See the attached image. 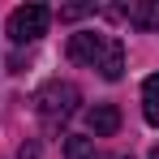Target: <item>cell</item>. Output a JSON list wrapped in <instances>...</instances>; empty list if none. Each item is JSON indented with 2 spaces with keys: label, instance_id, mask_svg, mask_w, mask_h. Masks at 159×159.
Listing matches in <instances>:
<instances>
[{
  "label": "cell",
  "instance_id": "6da1fadb",
  "mask_svg": "<svg viewBox=\"0 0 159 159\" xmlns=\"http://www.w3.org/2000/svg\"><path fill=\"white\" fill-rule=\"evenodd\" d=\"M69 60L99 69L107 82H116L120 73H125V48H120V39L95 34V30H78V34L69 39Z\"/></svg>",
  "mask_w": 159,
  "mask_h": 159
},
{
  "label": "cell",
  "instance_id": "7a4b0ae2",
  "mask_svg": "<svg viewBox=\"0 0 159 159\" xmlns=\"http://www.w3.org/2000/svg\"><path fill=\"white\" fill-rule=\"evenodd\" d=\"M82 103V90L73 82H48V86H39V95H34V112L43 116V125L48 129H60Z\"/></svg>",
  "mask_w": 159,
  "mask_h": 159
},
{
  "label": "cell",
  "instance_id": "3957f363",
  "mask_svg": "<svg viewBox=\"0 0 159 159\" xmlns=\"http://www.w3.org/2000/svg\"><path fill=\"white\" fill-rule=\"evenodd\" d=\"M48 22H52L48 4H17L9 13V39L13 43H34L39 34H48Z\"/></svg>",
  "mask_w": 159,
  "mask_h": 159
},
{
  "label": "cell",
  "instance_id": "277c9868",
  "mask_svg": "<svg viewBox=\"0 0 159 159\" xmlns=\"http://www.w3.org/2000/svg\"><path fill=\"white\" fill-rule=\"evenodd\" d=\"M86 125H90L95 138H112V133L120 129V107H116V103H95V107H86Z\"/></svg>",
  "mask_w": 159,
  "mask_h": 159
},
{
  "label": "cell",
  "instance_id": "5b68a950",
  "mask_svg": "<svg viewBox=\"0 0 159 159\" xmlns=\"http://www.w3.org/2000/svg\"><path fill=\"white\" fill-rule=\"evenodd\" d=\"M125 17L138 30H159V0H138V4L125 9Z\"/></svg>",
  "mask_w": 159,
  "mask_h": 159
},
{
  "label": "cell",
  "instance_id": "8992f818",
  "mask_svg": "<svg viewBox=\"0 0 159 159\" xmlns=\"http://www.w3.org/2000/svg\"><path fill=\"white\" fill-rule=\"evenodd\" d=\"M142 116H146V125L159 129V73H151L142 82Z\"/></svg>",
  "mask_w": 159,
  "mask_h": 159
},
{
  "label": "cell",
  "instance_id": "52a82bcc",
  "mask_svg": "<svg viewBox=\"0 0 159 159\" xmlns=\"http://www.w3.org/2000/svg\"><path fill=\"white\" fill-rule=\"evenodd\" d=\"M65 159H95V142L90 138H69L65 142Z\"/></svg>",
  "mask_w": 159,
  "mask_h": 159
},
{
  "label": "cell",
  "instance_id": "ba28073f",
  "mask_svg": "<svg viewBox=\"0 0 159 159\" xmlns=\"http://www.w3.org/2000/svg\"><path fill=\"white\" fill-rule=\"evenodd\" d=\"M86 13H95V4H69V9H60V17H65V22H73V17H86Z\"/></svg>",
  "mask_w": 159,
  "mask_h": 159
},
{
  "label": "cell",
  "instance_id": "9c48e42d",
  "mask_svg": "<svg viewBox=\"0 0 159 159\" xmlns=\"http://www.w3.org/2000/svg\"><path fill=\"white\" fill-rule=\"evenodd\" d=\"M17 159H43V155H39V142H34V138H30V142H22Z\"/></svg>",
  "mask_w": 159,
  "mask_h": 159
},
{
  "label": "cell",
  "instance_id": "30bf717a",
  "mask_svg": "<svg viewBox=\"0 0 159 159\" xmlns=\"http://www.w3.org/2000/svg\"><path fill=\"white\" fill-rule=\"evenodd\" d=\"M146 159H159V146H155V151H151V155H146Z\"/></svg>",
  "mask_w": 159,
  "mask_h": 159
}]
</instances>
